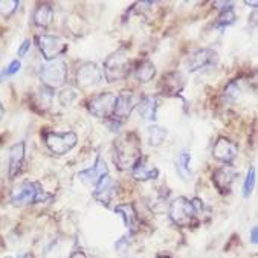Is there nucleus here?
Listing matches in <instances>:
<instances>
[{
  "label": "nucleus",
  "instance_id": "obj_1",
  "mask_svg": "<svg viewBox=\"0 0 258 258\" xmlns=\"http://www.w3.org/2000/svg\"><path fill=\"white\" fill-rule=\"evenodd\" d=\"M142 161L141 139L135 132H128L115 139L113 144V162L118 170H132Z\"/></svg>",
  "mask_w": 258,
  "mask_h": 258
},
{
  "label": "nucleus",
  "instance_id": "obj_2",
  "mask_svg": "<svg viewBox=\"0 0 258 258\" xmlns=\"http://www.w3.org/2000/svg\"><path fill=\"white\" fill-rule=\"evenodd\" d=\"M132 60L124 50H116L110 54L102 64V75L107 83H118L125 80L132 72Z\"/></svg>",
  "mask_w": 258,
  "mask_h": 258
},
{
  "label": "nucleus",
  "instance_id": "obj_3",
  "mask_svg": "<svg viewBox=\"0 0 258 258\" xmlns=\"http://www.w3.org/2000/svg\"><path fill=\"white\" fill-rule=\"evenodd\" d=\"M50 196L43 189V186L38 182H22L13 188L11 192V203L14 206H23V205H35L43 203Z\"/></svg>",
  "mask_w": 258,
  "mask_h": 258
},
{
  "label": "nucleus",
  "instance_id": "obj_4",
  "mask_svg": "<svg viewBox=\"0 0 258 258\" xmlns=\"http://www.w3.org/2000/svg\"><path fill=\"white\" fill-rule=\"evenodd\" d=\"M170 219L174 225L180 228H192L199 225L197 213L192 206V202L186 197H177L170 203Z\"/></svg>",
  "mask_w": 258,
  "mask_h": 258
},
{
  "label": "nucleus",
  "instance_id": "obj_5",
  "mask_svg": "<svg viewBox=\"0 0 258 258\" xmlns=\"http://www.w3.org/2000/svg\"><path fill=\"white\" fill-rule=\"evenodd\" d=\"M138 98L132 90H122L119 95H116V104H115V112L110 119H107V125L112 132H116L125 119L132 115V112L136 109Z\"/></svg>",
  "mask_w": 258,
  "mask_h": 258
},
{
  "label": "nucleus",
  "instance_id": "obj_6",
  "mask_svg": "<svg viewBox=\"0 0 258 258\" xmlns=\"http://www.w3.org/2000/svg\"><path fill=\"white\" fill-rule=\"evenodd\" d=\"M68 72L69 69L64 60L58 58L54 61H47L40 71V81L46 89L54 90L64 86L68 81Z\"/></svg>",
  "mask_w": 258,
  "mask_h": 258
},
{
  "label": "nucleus",
  "instance_id": "obj_7",
  "mask_svg": "<svg viewBox=\"0 0 258 258\" xmlns=\"http://www.w3.org/2000/svg\"><path fill=\"white\" fill-rule=\"evenodd\" d=\"M43 141L46 147L50 150V153L57 154V156H64L69 151H72L77 147L78 136L75 132H44Z\"/></svg>",
  "mask_w": 258,
  "mask_h": 258
},
{
  "label": "nucleus",
  "instance_id": "obj_8",
  "mask_svg": "<svg viewBox=\"0 0 258 258\" xmlns=\"http://www.w3.org/2000/svg\"><path fill=\"white\" fill-rule=\"evenodd\" d=\"M115 104H116V95L112 92H102L99 95L92 96L87 101V110L93 116L107 121L113 116Z\"/></svg>",
  "mask_w": 258,
  "mask_h": 258
},
{
  "label": "nucleus",
  "instance_id": "obj_9",
  "mask_svg": "<svg viewBox=\"0 0 258 258\" xmlns=\"http://www.w3.org/2000/svg\"><path fill=\"white\" fill-rule=\"evenodd\" d=\"M35 43L46 61L58 60V57L68 50V44L60 37L55 35H49V34L35 35Z\"/></svg>",
  "mask_w": 258,
  "mask_h": 258
},
{
  "label": "nucleus",
  "instance_id": "obj_10",
  "mask_svg": "<svg viewBox=\"0 0 258 258\" xmlns=\"http://www.w3.org/2000/svg\"><path fill=\"white\" fill-rule=\"evenodd\" d=\"M75 80L80 89H93L102 83L104 75H102V69H99L96 63L86 61L78 68Z\"/></svg>",
  "mask_w": 258,
  "mask_h": 258
},
{
  "label": "nucleus",
  "instance_id": "obj_11",
  "mask_svg": "<svg viewBox=\"0 0 258 258\" xmlns=\"http://www.w3.org/2000/svg\"><path fill=\"white\" fill-rule=\"evenodd\" d=\"M217 61V52L210 47H202L189 54L186 58V71L188 72H197L200 69H205L208 66H213Z\"/></svg>",
  "mask_w": 258,
  "mask_h": 258
},
{
  "label": "nucleus",
  "instance_id": "obj_12",
  "mask_svg": "<svg viewBox=\"0 0 258 258\" xmlns=\"http://www.w3.org/2000/svg\"><path fill=\"white\" fill-rule=\"evenodd\" d=\"M238 154V145L229 138L220 136L213 147V158L225 165H231Z\"/></svg>",
  "mask_w": 258,
  "mask_h": 258
},
{
  "label": "nucleus",
  "instance_id": "obj_13",
  "mask_svg": "<svg viewBox=\"0 0 258 258\" xmlns=\"http://www.w3.org/2000/svg\"><path fill=\"white\" fill-rule=\"evenodd\" d=\"M115 191H116V185H115V180L112 179L110 174H106L99 179V182L95 185V191H93V199L104 205V206H109L113 196H115Z\"/></svg>",
  "mask_w": 258,
  "mask_h": 258
},
{
  "label": "nucleus",
  "instance_id": "obj_14",
  "mask_svg": "<svg viewBox=\"0 0 258 258\" xmlns=\"http://www.w3.org/2000/svg\"><path fill=\"white\" fill-rule=\"evenodd\" d=\"M106 174H109L107 164H106V161L102 159L101 156H98L96 161H95V164H93V167L80 171V173H78V177H80V180H81L84 185H87V186H95V185L99 182V179H101L102 176H106Z\"/></svg>",
  "mask_w": 258,
  "mask_h": 258
},
{
  "label": "nucleus",
  "instance_id": "obj_15",
  "mask_svg": "<svg viewBox=\"0 0 258 258\" xmlns=\"http://www.w3.org/2000/svg\"><path fill=\"white\" fill-rule=\"evenodd\" d=\"M235 171L231 165H225V167H220L217 168L213 176H211V180H213V185L217 188L219 192L222 194H228L231 191V186L235 180Z\"/></svg>",
  "mask_w": 258,
  "mask_h": 258
},
{
  "label": "nucleus",
  "instance_id": "obj_16",
  "mask_svg": "<svg viewBox=\"0 0 258 258\" xmlns=\"http://www.w3.org/2000/svg\"><path fill=\"white\" fill-rule=\"evenodd\" d=\"M185 87V78L180 72H168L162 77L159 89L162 95L167 96H176L179 95Z\"/></svg>",
  "mask_w": 258,
  "mask_h": 258
},
{
  "label": "nucleus",
  "instance_id": "obj_17",
  "mask_svg": "<svg viewBox=\"0 0 258 258\" xmlns=\"http://www.w3.org/2000/svg\"><path fill=\"white\" fill-rule=\"evenodd\" d=\"M25 167V142H19L11 147L10 150V165H8V176L10 180H14Z\"/></svg>",
  "mask_w": 258,
  "mask_h": 258
},
{
  "label": "nucleus",
  "instance_id": "obj_18",
  "mask_svg": "<svg viewBox=\"0 0 258 258\" xmlns=\"http://www.w3.org/2000/svg\"><path fill=\"white\" fill-rule=\"evenodd\" d=\"M136 112L142 121L153 122L154 119H156V113H158L156 98L154 96H142L136 104Z\"/></svg>",
  "mask_w": 258,
  "mask_h": 258
},
{
  "label": "nucleus",
  "instance_id": "obj_19",
  "mask_svg": "<svg viewBox=\"0 0 258 258\" xmlns=\"http://www.w3.org/2000/svg\"><path fill=\"white\" fill-rule=\"evenodd\" d=\"M133 75L135 78L142 83V84H147L150 83L154 77H156V66L153 64V61L150 60H141L136 63V66L133 68Z\"/></svg>",
  "mask_w": 258,
  "mask_h": 258
},
{
  "label": "nucleus",
  "instance_id": "obj_20",
  "mask_svg": "<svg viewBox=\"0 0 258 258\" xmlns=\"http://www.w3.org/2000/svg\"><path fill=\"white\" fill-rule=\"evenodd\" d=\"M54 20V8L49 4H40L32 14V22L38 28H47Z\"/></svg>",
  "mask_w": 258,
  "mask_h": 258
},
{
  "label": "nucleus",
  "instance_id": "obj_21",
  "mask_svg": "<svg viewBox=\"0 0 258 258\" xmlns=\"http://www.w3.org/2000/svg\"><path fill=\"white\" fill-rule=\"evenodd\" d=\"M115 213L122 219L125 228L128 231H135L136 223H138V214L135 210V205L133 203H121L115 208Z\"/></svg>",
  "mask_w": 258,
  "mask_h": 258
},
{
  "label": "nucleus",
  "instance_id": "obj_22",
  "mask_svg": "<svg viewBox=\"0 0 258 258\" xmlns=\"http://www.w3.org/2000/svg\"><path fill=\"white\" fill-rule=\"evenodd\" d=\"M132 174H133V179L138 182H148V180H156L159 177V170L156 167L148 168L141 161L132 168Z\"/></svg>",
  "mask_w": 258,
  "mask_h": 258
},
{
  "label": "nucleus",
  "instance_id": "obj_23",
  "mask_svg": "<svg viewBox=\"0 0 258 258\" xmlns=\"http://www.w3.org/2000/svg\"><path fill=\"white\" fill-rule=\"evenodd\" d=\"M189 165H191V154L188 151H182L176 159V170L183 180H191Z\"/></svg>",
  "mask_w": 258,
  "mask_h": 258
},
{
  "label": "nucleus",
  "instance_id": "obj_24",
  "mask_svg": "<svg viewBox=\"0 0 258 258\" xmlns=\"http://www.w3.org/2000/svg\"><path fill=\"white\" fill-rule=\"evenodd\" d=\"M167 130L159 125H150L147 128V136H148V144L151 147H161L165 139H167Z\"/></svg>",
  "mask_w": 258,
  "mask_h": 258
},
{
  "label": "nucleus",
  "instance_id": "obj_25",
  "mask_svg": "<svg viewBox=\"0 0 258 258\" xmlns=\"http://www.w3.org/2000/svg\"><path fill=\"white\" fill-rule=\"evenodd\" d=\"M235 20H237V16H235V13H234L232 5H229V7L222 8L220 14H219V17H217L216 23H214V26L223 31V29H226L228 26L234 25Z\"/></svg>",
  "mask_w": 258,
  "mask_h": 258
},
{
  "label": "nucleus",
  "instance_id": "obj_26",
  "mask_svg": "<svg viewBox=\"0 0 258 258\" xmlns=\"http://www.w3.org/2000/svg\"><path fill=\"white\" fill-rule=\"evenodd\" d=\"M241 93V89H240V84L237 81H231L225 86L223 92H222V101L225 102V104H231V102H234Z\"/></svg>",
  "mask_w": 258,
  "mask_h": 258
},
{
  "label": "nucleus",
  "instance_id": "obj_27",
  "mask_svg": "<svg viewBox=\"0 0 258 258\" xmlns=\"http://www.w3.org/2000/svg\"><path fill=\"white\" fill-rule=\"evenodd\" d=\"M77 99H78V92L74 87H64L58 93V102L63 107H71Z\"/></svg>",
  "mask_w": 258,
  "mask_h": 258
},
{
  "label": "nucleus",
  "instance_id": "obj_28",
  "mask_svg": "<svg viewBox=\"0 0 258 258\" xmlns=\"http://www.w3.org/2000/svg\"><path fill=\"white\" fill-rule=\"evenodd\" d=\"M19 7H20V2H17V0H0V16L11 17L17 11Z\"/></svg>",
  "mask_w": 258,
  "mask_h": 258
},
{
  "label": "nucleus",
  "instance_id": "obj_29",
  "mask_svg": "<svg viewBox=\"0 0 258 258\" xmlns=\"http://www.w3.org/2000/svg\"><path fill=\"white\" fill-rule=\"evenodd\" d=\"M255 168L250 167L247 170V174H246V179H244V183H243V196L244 197H249L253 191V186H255Z\"/></svg>",
  "mask_w": 258,
  "mask_h": 258
},
{
  "label": "nucleus",
  "instance_id": "obj_30",
  "mask_svg": "<svg viewBox=\"0 0 258 258\" xmlns=\"http://www.w3.org/2000/svg\"><path fill=\"white\" fill-rule=\"evenodd\" d=\"M20 69H22V61H20L19 58H17V60H13L2 72H0V81H4V80L8 78V77L16 75Z\"/></svg>",
  "mask_w": 258,
  "mask_h": 258
},
{
  "label": "nucleus",
  "instance_id": "obj_31",
  "mask_svg": "<svg viewBox=\"0 0 258 258\" xmlns=\"http://www.w3.org/2000/svg\"><path fill=\"white\" fill-rule=\"evenodd\" d=\"M31 49V40L29 38H26V40H23V43L20 44V47H19V50H17V55L22 58V57H25L26 54H28V50Z\"/></svg>",
  "mask_w": 258,
  "mask_h": 258
},
{
  "label": "nucleus",
  "instance_id": "obj_32",
  "mask_svg": "<svg viewBox=\"0 0 258 258\" xmlns=\"http://www.w3.org/2000/svg\"><path fill=\"white\" fill-rule=\"evenodd\" d=\"M250 243L252 244H256L258 243V228L253 226L252 231H250Z\"/></svg>",
  "mask_w": 258,
  "mask_h": 258
},
{
  "label": "nucleus",
  "instance_id": "obj_33",
  "mask_svg": "<svg viewBox=\"0 0 258 258\" xmlns=\"http://www.w3.org/2000/svg\"><path fill=\"white\" fill-rule=\"evenodd\" d=\"M69 258H87V256H86V253H84L83 250H80V249H78V250H74V252L71 253V256H69Z\"/></svg>",
  "mask_w": 258,
  "mask_h": 258
},
{
  "label": "nucleus",
  "instance_id": "obj_34",
  "mask_svg": "<svg viewBox=\"0 0 258 258\" xmlns=\"http://www.w3.org/2000/svg\"><path fill=\"white\" fill-rule=\"evenodd\" d=\"M4 116H5V107L2 106V102H0V121L4 119Z\"/></svg>",
  "mask_w": 258,
  "mask_h": 258
},
{
  "label": "nucleus",
  "instance_id": "obj_35",
  "mask_svg": "<svg viewBox=\"0 0 258 258\" xmlns=\"http://www.w3.org/2000/svg\"><path fill=\"white\" fill-rule=\"evenodd\" d=\"M244 4H246L247 7H256V5H258L256 2H244Z\"/></svg>",
  "mask_w": 258,
  "mask_h": 258
},
{
  "label": "nucleus",
  "instance_id": "obj_36",
  "mask_svg": "<svg viewBox=\"0 0 258 258\" xmlns=\"http://www.w3.org/2000/svg\"><path fill=\"white\" fill-rule=\"evenodd\" d=\"M20 258H32V256H31L29 253H23V255H22Z\"/></svg>",
  "mask_w": 258,
  "mask_h": 258
},
{
  "label": "nucleus",
  "instance_id": "obj_37",
  "mask_svg": "<svg viewBox=\"0 0 258 258\" xmlns=\"http://www.w3.org/2000/svg\"><path fill=\"white\" fill-rule=\"evenodd\" d=\"M159 258H171V256H167V255H162V256H159Z\"/></svg>",
  "mask_w": 258,
  "mask_h": 258
},
{
  "label": "nucleus",
  "instance_id": "obj_38",
  "mask_svg": "<svg viewBox=\"0 0 258 258\" xmlns=\"http://www.w3.org/2000/svg\"><path fill=\"white\" fill-rule=\"evenodd\" d=\"M4 258H13V256H4Z\"/></svg>",
  "mask_w": 258,
  "mask_h": 258
}]
</instances>
